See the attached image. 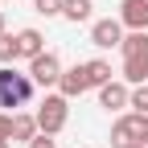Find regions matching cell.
<instances>
[{
    "mask_svg": "<svg viewBox=\"0 0 148 148\" xmlns=\"http://www.w3.org/2000/svg\"><path fill=\"white\" fill-rule=\"evenodd\" d=\"M33 78L21 70H12V66H0V107H12V115H16V107H25L33 99Z\"/></svg>",
    "mask_w": 148,
    "mask_h": 148,
    "instance_id": "obj_1",
    "label": "cell"
},
{
    "mask_svg": "<svg viewBox=\"0 0 148 148\" xmlns=\"http://www.w3.org/2000/svg\"><path fill=\"white\" fill-rule=\"evenodd\" d=\"M33 115H37V127H41L45 136H58L66 127V119H70V99L62 95V90H58V95H45Z\"/></svg>",
    "mask_w": 148,
    "mask_h": 148,
    "instance_id": "obj_2",
    "label": "cell"
},
{
    "mask_svg": "<svg viewBox=\"0 0 148 148\" xmlns=\"http://www.w3.org/2000/svg\"><path fill=\"white\" fill-rule=\"evenodd\" d=\"M144 136H148V115L140 111H127L111 123V148H136Z\"/></svg>",
    "mask_w": 148,
    "mask_h": 148,
    "instance_id": "obj_3",
    "label": "cell"
},
{
    "mask_svg": "<svg viewBox=\"0 0 148 148\" xmlns=\"http://www.w3.org/2000/svg\"><path fill=\"white\" fill-rule=\"evenodd\" d=\"M29 78L37 82V86H58L62 82V62H58V53H37V58L29 62Z\"/></svg>",
    "mask_w": 148,
    "mask_h": 148,
    "instance_id": "obj_4",
    "label": "cell"
},
{
    "mask_svg": "<svg viewBox=\"0 0 148 148\" xmlns=\"http://www.w3.org/2000/svg\"><path fill=\"white\" fill-rule=\"evenodd\" d=\"M90 45H99V49H119V45H123V21H115V16L95 21V25H90Z\"/></svg>",
    "mask_w": 148,
    "mask_h": 148,
    "instance_id": "obj_5",
    "label": "cell"
},
{
    "mask_svg": "<svg viewBox=\"0 0 148 148\" xmlns=\"http://www.w3.org/2000/svg\"><path fill=\"white\" fill-rule=\"evenodd\" d=\"M58 90L66 99H78V95H86L90 90V78H86V66L78 62V66H70V70H62V82H58Z\"/></svg>",
    "mask_w": 148,
    "mask_h": 148,
    "instance_id": "obj_6",
    "label": "cell"
},
{
    "mask_svg": "<svg viewBox=\"0 0 148 148\" xmlns=\"http://www.w3.org/2000/svg\"><path fill=\"white\" fill-rule=\"evenodd\" d=\"M127 103H132V90H127L123 82L111 78L107 86H99V107H107V111H123Z\"/></svg>",
    "mask_w": 148,
    "mask_h": 148,
    "instance_id": "obj_7",
    "label": "cell"
},
{
    "mask_svg": "<svg viewBox=\"0 0 148 148\" xmlns=\"http://www.w3.org/2000/svg\"><path fill=\"white\" fill-rule=\"evenodd\" d=\"M119 21L127 29H148V0H119Z\"/></svg>",
    "mask_w": 148,
    "mask_h": 148,
    "instance_id": "obj_8",
    "label": "cell"
},
{
    "mask_svg": "<svg viewBox=\"0 0 148 148\" xmlns=\"http://www.w3.org/2000/svg\"><path fill=\"white\" fill-rule=\"evenodd\" d=\"M16 49H21V58H37V53H45V37H41V29H21L16 33Z\"/></svg>",
    "mask_w": 148,
    "mask_h": 148,
    "instance_id": "obj_9",
    "label": "cell"
},
{
    "mask_svg": "<svg viewBox=\"0 0 148 148\" xmlns=\"http://www.w3.org/2000/svg\"><path fill=\"white\" fill-rule=\"evenodd\" d=\"M119 49H123V58H148V29H132Z\"/></svg>",
    "mask_w": 148,
    "mask_h": 148,
    "instance_id": "obj_10",
    "label": "cell"
},
{
    "mask_svg": "<svg viewBox=\"0 0 148 148\" xmlns=\"http://www.w3.org/2000/svg\"><path fill=\"white\" fill-rule=\"evenodd\" d=\"M123 82L144 86L148 82V58H123Z\"/></svg>",
    "mask_w": 148,
    "mask_h": 148,
    "instance_id": "obj_11",
    "label": "cell"
},
{
    "mask_svg": "<svg viewBox=\"0 0 148 148\" xmlns=\"http://www.w3.org/2000/svg\"><path fill=\"white\" fill-rule=\"evenodd\" d=\"M86 66V78H90V86H107L115 74H111V62H103V58H90V62H82Z\"/></svg>",
    "mask_w": 148,
    "mask_h": 148,
    "instance_id": "obj_12",
    "label": "cell"
},
{
    "mask_svg": "<svg viewBox=\"0 0 148 148\" xmlns=\"http://www.w3.org/2000/svg\"><path fill=\"white\" fill-rule=\"evenodd\" d=\"M41 127H37V115H12V140H21V144H29Z\"/></svg>",
    "mask_w": 148,
    "mask_h": 148,
    "instance_id": "obj_13",
    "label": "cell"
},
{
    "mask_svg": "<svg viewBox=\"0 0 148 148\" xmlns=\"http://www.w3.org/2000/svg\"><path fill=\"white\" fill-rule=\"evenodd\" d=\"M90 8H95L90 0H66V4H62V16L74 21V25H82V21H90Z\"/></svg>",
    "mask_w": 148,
    "mask_h": 148,
    "instance_id": "obj_14",
    "label": "cell"
},
{
    "mask_svg": "<svg viewBox=\"0 0 148 148\" xmlns=\"http://www.w3.org/2000/svg\"><path fill=\"white\" fill-rule=\"evenodd\" d=\"M21 58V49H16V37H0V66H8V62H16Z\"/></svg>",
    "mask_w": 148,
    "mask_h": 148,
    "instance_id": "obj_15",
    "label": "cell"
},
{
    "mask_svg": "<svg viewBox=\"0 0 148 148\" xmlns=\"http://www.w3.org/2000/svg\"><path fill=\"white\" fill-rule=\"evenodd\" d=\"M127 107L140 111V115H148V86H132V103Z\"/></svg>",
    "mask_w": 148,
    "mask_h": 148,
    "instance_id": "obj_16",
    "label": "cell"
},
{
    "mask_svg": "<svg viewBox=\"0 0 148 148\" xmlns=\"http://www.w3.org/2000/svg\"><path fill=\"white\" fill-rule=\"evenodd\" d=\"M62 4H66V0H33V8L41 12V16H58V12H62Z\"/></svg>",
    "mask_w": 148,
    "mask_h": 148,
    "instance_id": "obj_17",
    "label": "cell"
},
{
    "mask_svg": "<svg viewBox=\"0 0 148 148\" xmlns=\"http://www.w3.org/2000/svg\"><path fill=\"white\" fill-rule=\"evenodd\" d=\"M0 140H12V115L0 111Z\"/></svg>",
    "mask_w": 148,
    "mask_h": 148,
    "instance_id": "obj_18",
    "label": "cell"
},
{
    "mask_svg": "<svg viewBox=\"0 0 148 148\" xmlns=\"http://www.w3.org/2000/svg\"><path fill=\"white\" fill-rule=\"evenodd\" d=\"M29 148H58V144H53V136H45V132H37V136L29 140Z\"/></svg>",
    "mask_w": 148,
    "mask_h": 148,
    "instance_id": "obj_19",
    "label": "cell"
},
{
    "mask_svg": "<svg viewBox=\"0 0 148 148\" xmlns=\"http://www.w3.org/2000/svg\"><path fill=\"white\" fill-rule=\"evenodd\" d=\"M0 37H4V12H0Z\"/></svg>",
    "mask_w": 148,
    "mask_h": 148,
    "instance_id": "obj_20",
    "label": "cell"
},
{
    "mask_svg": "<svg viewBox=\"0 0 148 148\" xmlns=\"http://www.w3.org/2000/svg\"><path fill=\"white\" fill-rule=\"evenodd\" d=\"M136 148H148V136H144V140H140V144H136Z\"/></svg>",
    "mask_w": 148,
    "mask_h": 148,
    "instance_id": "obj_21",
    "label": "cell"
},
{
    "mask_svg": "<svg viewBox=\"0 0 148 148\" xmlns=\"http://www.w3.org/2000/svg\"><path fill=\"white\" fill-rule=\"evenodd\" d=\"M0 148H8V140H0Z\"/></svg>",
    "mask_w": 148,
    "mask_h": 148,
    "instance_id": "obj_22",
    "label": "cell"
}]
</instances>
